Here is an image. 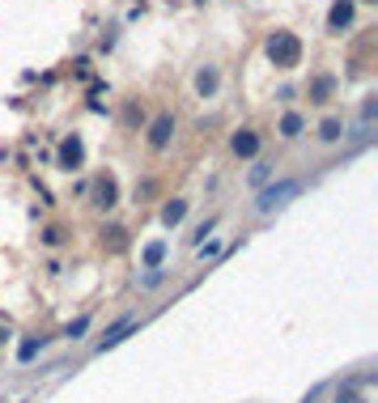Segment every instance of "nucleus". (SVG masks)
<instances>
[{
  "mask_svg": "<svg viewBox=\"0 0 378 403\" xmlns=\"http://www.w3.org/2000/svg\"><path fill=\"white\" fill-rule=\"evenodd\" d=\"M268 60H272L276 68H297V64H302V39L289 34V30H276V34L268 39Z\"/></svg>",
  "mask_w": 378,
  "mask_h": 403,
  "instance_id": "nucleus-1",
  "label": "nucleus"
},
{
  "mask_svg": "<svg viewBox=\"0 0 378 403\" xmlns=\"http://www.w3.org/2000/svg\"><path fill=\"white\" fill-rule=\"evenodd\" d=\"M297 191H302V183H297V179H285V183H276V187H264V191H260V199H255V208H260V213L268 217L272 208L289 204V199H293Z\"/></svg>",
  "mask_w": 378,
  "mask_h": 403,
  "instance_id": "nucleus-2",
  "label": "nucleus"
},
{
  "mask_svg": "<svg viewBox=\"0 0 378 403\" xmlns=\"http://www.w3.org/2000/svg\"><path fill=\"white\" fill-rule=\"evenodd\" d=\"M85 162V144H81V136H68L64 144H60V170H77Z\"/></svg>",
  "mask_w": 378,
  "mask_h": 403,
  "instance_id": "nucleus-3",
  "label": "nucleus"
},
{
  "mask_svg": "<svg viewBox=\"0 0 378 403\" xmlns=\"http://www.w3.org/2000/svg\"><path fill=\"white\" fill-rule=\"evenodd\" d=\"M170 136H174V115H158L154 128H149V144H154V149H166Z\"/></svg>",
  "mask_w": 378,
  "mask_h": 403,
  "instance_id": "nucleus-4",
  "label": "nucleus"
},
{
  "mask_svg": "<svg viewBox=\"0 0 378 403\" xmlns=\"http://www.w3.org/2000/svg\"><path fill=\"white\" fill-rule=\"evenodd\" d=\"M344 26H353V0H336L332 5V13H327V30H344Z\"/></svg>",
  "mask_w": 378,
  "mask_h": 403,
  "instance_id": "nucleus-5",
  "label": "nucleus"
},
{
  "mask_svg": "<svg viewBox=\"0 0 378 403\" xmlns=\"http://www.w3.org/2000/svg\"><path fill=\"white\" fill-rule=\"evenodd\" d=\"M217 85H221V72H217V68H200V72H196V94H200V98H213Z\"/></svg>",
  "mask_w": 378,
  "mask_h": 403,
  "instance_id": "nucleus-6",
  "label": "nucleus"
},
{
  "mask_svg": "<svg viewBox=\"0 0 378 403\" xmlns=\"http://www.w3.org/2000/svg\"><path fill=\"white\" fill-rule=\"evenodd\" d=\"M230 149H234V157H255L260 153V132H238Z\"/></svg>",
  "mask_w": 378,
  "mask_h": 403,
  "instance_id": "nucleus-7",
  "label": "nucleus"
},
{
  "mask_svg": "<svg viewBox=\"0 0 378 403\" xmlns=\"http://www.w3.org/2000/svg\"><path fill=\"white\" fill-rule=\"evenodd\" d=\"M115 199H119L115 179H98V183H94V204H98V208H111Z\"/></svg>",
  "mask_w": 378,
  "mask_h": 403,
  "instance_id": "nucleus-8",
  "label": "nucleus"
},
{
  "mask_svg": "<svg viewBox=\"0 0 378 403\" xmlns=\"http://www.w3.org/2000/svg\"><path fill=\"white\" fill-rule=\"evenodd\" d=\"M340 136H344V119H336V115H327V119L319 123V140H323V144H336Z\"/></svg>",
  "mask_w": 378,
  "mask_h": 403,
  "instance_id": "nucleus-9",
  "label": "nucleus"
},
{
  "mask_svg": "<svg viewBox=\"0 0 378 403\" xmlns=\"http://www.w3.org/2000/svg\"><path fill=\"white\" fill-rule=\"evenodd\" d=\"M128 331H132V314H128V318H119V323L111 327V331H107L103 340H98V348H103V352H107V348H115V344H119L123 336H128Z\"/></svg>",
  "mask_w": 378,
  "mask_h": 403,
  "instance_id": "nucleus-10",
  "label": "nucleus"
},
{
  "mask_svg": "<svg viewBox=\"0 0 378 403\" xmlns=\"http://www.w3.org/2000/svg\"><path fill=\"white\" fill-rule=\"evenodd\" d=\"M302 128H306V119H302L297 111H289V115L281 119V136H285V140H297V136H302Z\"/></svg>",
  "mask_w": 378,
  "mask_h": 403,
  "instance_id": "nucleus-11",
  "label": "nucleus"
},
{
  "mask_svg": "<svg viewBox=\"0 0 378 403\" xmlns=\"http://www.w3.org/2000/svg\"><path fill=\"white\" fill-rule=\"evenodd\" d=\"M332 89H336L332 77H315V81H311V102H327V98H332Z\"/></svg>",
  "mask_w": 378,
  "mask_h": 403,
  "instance_id": "nucleus-12",
  "label": "nucleus"
},
{
  "mask_svg": "<svg viewBox=\"0 0 378 403\" xmlns=\"http://www.w3.org/2000/svg\"><path fill=\"white\" fill-rule=\"evenodd\" d=\"M183 217H187V199H170V204L162 208V221L166 225H179Z\"/></svg>",
  "mask_w": 378,
  "mask_h": 403,
  "instance_id": "nucleus-13",
  "label": "nucleus"
},
{
  "mask_svg": "<svg viewBox=\"0 0 378 403\" xmlns=\"http://www.w3.org/2000/svg\"><path fill=\"white\" fill-rule=\"evenodd\" d=\"M162 259H166V246L162 242H149L145 246V268H162Z\"/></svg>",
  "mask_w": 378,
  "mask_h": 403,
  "instance_id": "nucleus-14",
  "label": "nucleus"
},
{
  "mask_svg": "<svg viewBox=\"0 0 378 403\" xmlns=\"http://www.w3.org/2000/svg\"><path fill=\"white\" fill-rule=\"evenodd\" d=\"M162 276H166L162 268H154V272H145V276H140V289H154V285L162 281Z\"/></svg>",
  "mask_w": 378,
  "mask_h": 403,
  "instance_id": "nucleus-15",
  "label": "nucleus"
},
{
  "mask_svg": "<svg viewBox=\"0 0 378 403\" xmlns=\"http://www.w3.org/2000/svg\"><path fill=\"white\" fill-rule=\"evenodd\" d=\"M85 327H90V318H77V323H68V327H64V336H68V340H77Z\"/></svg>",
  "mask_w": 378,
  "mask_h": 403,
  "instance_id": "nucleus-16",
  "label": "nucleus"
},
{
  "mask_svg": "<svg viewBox=\"0 0 378 403\" xmlns=\"http://www.w3.org/2000/svg\"><path fill=\"white\" fill-rule=\"evenodd\" d=\"M268 174H272V166H268V162H260L255 170H251V183H264V179H268Z\"/></svg>",
  "mask_w": 378,
  "mask_h": 403,
  "instance_id": "nucleus-17",
  "label": "nucleus"
},
{
  "mask_svg": "<svg viewBox=\"0 0 378 403\" xmlns=\"http://www.w3.org/2000/svg\"><path fill=\"white\" fill-rule=\"evenodd\" d=\"M336 403H361V399H357V395H353V391H348V395L340 391V395H336Z\"/></svg>",
  "mask_w": 378,
  "mask_h": 403,
  "instance_id": "nucleus-18",
  "label": "nucleus"
},
{
  "mask_svg": "<svg viewBox=\"0 0 378 403\" xmlns=\"http://www.w3.org/2000/svg\"><path fill=\"white\" fill-rule=\"evenodd\" d=\"M5 340H9V331H5V327H0V344H5Z\"/></svg>",
  "mask_w": 378,
  "mask_h": 403,
  "instance_id": "nucleus-19",
  "label": "nucleus"
}]
</instances>
